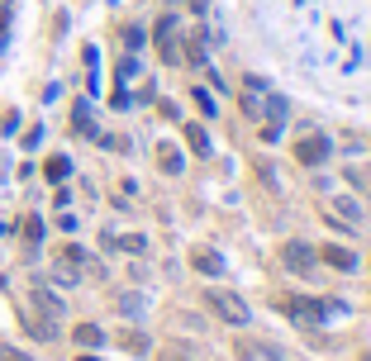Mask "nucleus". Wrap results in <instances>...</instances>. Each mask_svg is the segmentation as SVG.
I'll return each mask as SVG.
<instances>
[{
  "mask_svg": "<svg viewBox=\"0 0 371 361\" xmlns=\"http://www.w3.org/2000/svg\"><path fill=\"white\" fill-rule=\"evenodd\" d=\"M205 304H210V314L219 318V323H228V328L253 323V314H248V299H238L233 290H224V285H210V290H205Z\"/></svg>",
  "mask_w": 371,
  "mask_h": 361,
  "instance_id": "obj_1",
  "label": "nucleus"
},
{
  "mask_svg": "<svg viewBox=\"0 0 371 361\" xmlns=\"http://www.w3.org/2000/svg\"><path fill=\"white\" fill-rule=\"evenodd\" d=\"M33 309L48 318V323H57V318H62V299L52 295L48 285H33Z\"/></svg>",
  "mask_w": 371,
  "mask_h": 361,
  "instance_id": "obj_2",
  "label": "nucleus"
},
{
  "mask_svg": "<svg viewBox=\"0 0 371 361\" xmlns=\"http://www.w3.org/2000/svg\"><path fill=\"white\" fill-rule=\"evenodd\" d=\"M281 262L291 271H309L314 267V252H309V243H286V248H281Z\"/></svg>",
  "mask_w": 371,
  "mask_h": 361,
  "instance_id": "obj_3",
  "label": "nucleus"
},
{
  "mask_svg": "<svg viewBox=\"0 0 371 361\" xmlns=\"http://www.w3.org/2000/svg\"><path fill=\"white\" fill-rule=\"evenodd\" d=\"M286 309H291V318H300L305 328L323 318V304H314V299H286Z\"/></svg>",
  "mask_w": 371,
  "mask_h": 361,
  "instance_id": "obj_4",
  "label": "nucleus"
},
{
  "mask_svg": "<svg viewBox=\"0 0 371 361\" xmlns=\"http://www.w3.org/2000/svg\"><path fill=\"white\" fill-rule=\"evenodd\" d=\"M191 262H195V271H205V276H219V271H224V257H219V252H205V248H195Z\"/></svg>",
  "mask_w": 371,
  "mask_h": 361,
  "instance_id": "obj_5",
  "label": "nucleus"
},
{
  "mask_svg": "<svg viewBox=\"0 0 371 361\" xmlns=\"http://www.w3.org/2000/svg\"><path fill=\"white\" fill-rule=\"evenodd\" d=\"M77 343L81 347H100V343H105V333H100L96 323H77Z\"/></svg>",
  "mask_w": 371,
  "mask_h": 361,
  "instance_id": "obj_6",
  "label": "nucleus"
},
{
  "mask_svg": "<svg viewBox=\"0 0 371 361\" xmlns=\"http://www.w3.org/2000/svg\"><path fill=\"white\" fill-rule=\"evenodd\" d=\"M295 157H300V162H319V157H323V143H319V138L300 143V148H295Z\"/></svg>",
  "mask_w": 371,
  "mask_h": 361,
  "instance_id": "obj_7",
  "label": "nucleus"
},
{
  "mask_svg": "<svg viewBox=\"0 0 371 361\" xmlns=\"http://www.w3.org/2000/svg\"><path fill=\"white\" fill-rule=\"evenodd\" d=\"M67 172H72L67 157H48V181H67Z\"/></svg>",
  "mask_w": 371,
  "mask_h": 361,
  "instance_id": "obj_8",
  "label": "nucleus"
},
{
  "mask_svg": "<svg viewBox=\"0 0 371 361\" xmlns=\"http://www.w3.org/2000/svg\"><path fill=\"white\" fill-rule=\"evenodd\" d=\"M119 343L129 347V352H148V338H143V333H119Z\"/></svg>",
  "mask_w": 371,
  "mask_h": 361,
  "instance_id": "obj_9",
  "label": "nucleus"
},
{
  "mask_svg": "<svg viewBox=\"0 0 371 361\" xmlns=\"http://www.w3.org/2000/svg\"><path fill=\"white\" fill-rule=\"evenodd\" d=\"M323 257H328L333 267H353V252H343V248H323Z\"/></svg>",
  "mask_w": 371,
  "mask_h": 361,
  "instance_id": "obj_10",
  "label": "nucleus"
},
{
  "mask_svg": "<svg viewBox=\"0 0 371 361\" xmlns=\"http://www.w3.org/2000/svg\"><path fill=\"white\" fill-rule=\"evenodd\" d=\"M157 157H162V167H167V172H181V157L172 152V148H157Z\"/></svg>",
  "mask_w": 371,
  "mask_h": 361,
  "instance_id": "obj_11",
  "label": "nucleus"
},
{
  "mask_svg": "<svg viewBox=\"0 0 371 361\" xmlns=\"http://www.w3.org/2000/svg\"><path fill=\"white\" fill-rule=\"evenodd\" d=\"M0 361H29V357H24L19 347H0Z\"/></svg>",
  "mask_w": 371,
  "mask_h": 361,
  "instance_id": "obj_12",
  "label": "nucleus"
},
{
  "mask_svg": "<svg viewBox=\"0 0 371 361\" xmlns=\"http://www.w3.org/2000/svg\"><path fill=\"white\" fill-rule=\"evenodd\" d=\"M157 361H191V357H186V352H162Z\"/></svg>",
  "mask_w": 371,
  "mask_h": 361,
  "instance_id": "obj_13",
  "label": "nucleus"
},
{
  "mask_svg": "<svg viewBox=\"0 0 371 361\" xmlns=\"http://www.w3.org/2000/svg\"><path fill=\"white\" fill-rule=\"evenodd\" d=\"M77 361H96V357H77Z\"/></svg>",
  "mask_w": 371,
  "mask_h": 361,
  "instance_id": "obj_14",
  "label": "nucleus"
},
{
  "mask_svg": "<svg viewBox=\"0 0 371 361\" xmlns=\"http://www.w3.org/2000/svg\"><path fill=\"white\" fill-rule=\"evenodd\" d=\"M362 361H371V357H362Z\"/></svg>",
  "mask_w": 371,
  "mask_h": 361,
  "instance_id": "obj_15",
  "label": "nucleus"
}]
</instances>
